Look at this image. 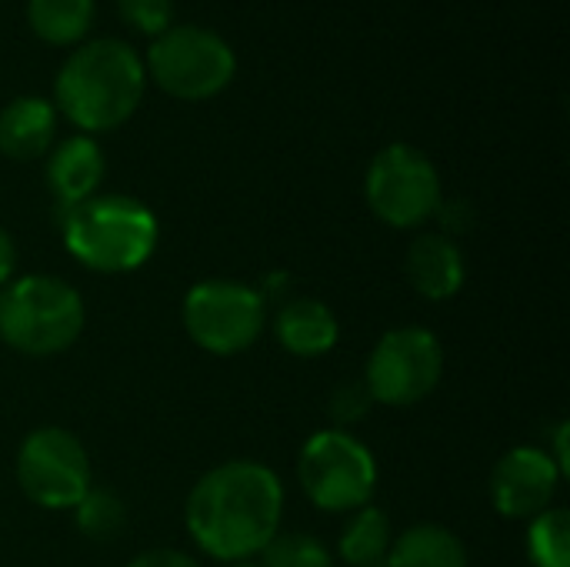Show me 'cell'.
<instances>
[{
  "mask_svg": "<svg viewBox=\"0 0 570 567\" xmlns=\"http://www.w3.org/2000/svg\"><path fill=\"white\" fill-rule=\"evenodd\" d=\"M87 324L83 297L53 274H20L0 287V341L23 358L67 354Z\"/></svg>",
  "mask_w": 570,
  "mask_h": 567,
  "instance_id": "277c9868",
  "label": "cell"
},
{
  "mask_svg": "<svg viewBox=\"0 0 570 567\" xmlns=\"http://www.w3.org/2000/svg\"><path fill=\"white\" fill-rule=\"evenodd\" d=\"M180 321L200 351L214 358H234L250 351L264 334L267 297L244 281L210 277L184 294Z\"/></svg>",
  "mask_w": 570,
  "mask_h": 567,
  "instance_id": "52a82bcc",
  "label": "cell"
},
{
  "mask_svg": "<svg viewBox=\"0 0 570 567\" xmlns=\"http://www.w3.org/2000/svg\"><path fill=\"white\" fill-rule=\"evenodd\" d=\"M261 567H331V548L314 538V535H301V531H277L267 548L257 555Z\"/></svg>",
  "mask_w": 570,
  "mask_h": 567,
  "instance_id": "44dd1931",
  "label": "cell"
},
{
  "mask_svg": "<svg viewBox=\"0 0 570 567\" xmlns=\"http://www.w3.org/2000/svg\"><path fill=\"white\" fill-rule=\"evenodd\" d=\"M274 338L291 358H324L341 341L337 314L317 297H284L274 314Z\"/></svg>",
  "mask_w": 570,
  "mask_h": 567,
  "instance_id": "5bb4252c",
  "label": "cell"
},
{
  "mask_svg": "<svg viewBox=\"0 0 570 567\" xmlns=\"http://www.w3.org/2000/svg\"><path fill=\"white\" fill-rule=\"evenodd\" d=\"M144 70L164 94L187 104H200L214 100L234 84L237 53L210 27L174 23L147 47Z\"/></svg>",
  "mask_w": 570,
  "mask_h": 567,
  "instance_id": "5b68a950",
  "label": "cell"
},
{
  "mask_svg": "<svg viewBox=\"0 0 570 567\" xmlns=\"http://www.w3.org/2000/svg\"><path fill=\"white\" fill-rule=\"evenodd\" d=\"M94 0H27V27L47 47H77L94 27Z\"/></svg>",
  "mask_w": 570,
  "mask_h": 567,
  "instance_id": "e0dca14e",
  "label": "cell"
},
{
  "mask_svg": "<svg viewBox=\"0 0 570 567\" xmlns=\"http://www.w3.org/2000/svg\"><path fill=\"white\" fill-rule=\"evenodd\" d=\"M67 254L97 274H130L160 244L157 214L130 194H94L60 211Z\"/></svg>",
  "mask_w": 570,
  "mask_h": 567,
  "instance_id": "3957f363",
  "label": "cell"
},
{
  "mask_svg": "<svg viewBox=\"0 0 570 567\" xmlns=\"http://www.w3.org/2000/svg\"><path fill=\"white\" fill-rule=\"evenodd\" d=\"M374 408V398L367 391L364 381H344L331 391V401H327V414L334 418V428L347 431L351 424H361Z\"/></svg>",
  "mask_w": 570,
  "mask_h": 567,
  "instance_id": "7402d4cb",
  "label": "cell"
},
{
  "mask_svg": "<svg viewBox=\"0 0 570 567\" xmlns=\"http://www.w3.org/2000/svg\"><path fill=\"white\" fill-rule=\"evenodd\" d=\"M147 90L144 57L117 37L83 40L70 50L53 77V107L80 134L124 127Z\"/></svg>",
  "mask_w": 570,
  "mask_h": 567,
  "instance_id": "7a4b0ae2",
  "label": "cell"
},
{
  "mask_svg": "<svg viewBox=\"0 0 570 567\" xmlns=\"http://www.w3.org/2000/svg\"><path fill=\"white\" fill-rule=\"evenodd\" d=\"M17 277V244L7 227H0V287Z\"/></svg>",
  "mask_w": 570,
  "mask_h": 567,
  "instance_id": "d4e9b609",
  "label": "cell"
},
{
  "mask_svg": "<svg viewBox=\"0 0 570 567\" xmlns=\"http://www.w3.org/2000/svg\"><path fill=\"white\" fill-rule=\"evenodd\" d=\"M387 567H471L464 541L444 525H414L391 541Z\"/></svg>",
  "mask_w": 570,
  "mask_h": 567,
  "instance_id": "2e32d148",
  "label": "cell"
},
{
  "mask_svg": "<svg viewBox=\"0 0 570 567\" xmlns=\"http://www.w3.org/2000/svg\"><path fill=\"white\" fill-rule=\"evenodd\" d=\"M528 558L534 567H570V518L564 508H548L528 521Z\"/></svg>",
  "mask_w": 570,
  "mask_h": 567,
  "instance_id": "d6986e66",
  "label": "cell"
},
{
  "mask_svg": "<svg viewBox=\"0 0 570 567\" xmlns=\"http://www.w3.org/2000/svg\"><path fill=\"white\" fill-rule=\"evenodd\" d=\"M297 481L307 501L327 515H354L377 491L374 451L351 431L327 428L304 441L297 454Z\"/></svg>",
  "mask_w": 570,
  "mask_h": 567,
  "instance_id": "8992f818",
  "label": "cell"
},
{
  "mask_svg": "<svg viewBox=\"0 0 570 567\" xmlns=\"http://www.w3.org/2000/svg\"><path fill=\"white\" fill-rule=\"evenodd\" d=\"M57 144V107L23 94L0 107V154L10 160H37Z\"/></svg>",
  "mask_w": 570,
  "mask_h": 567,
  "instance_id": "9a60e30c",
  "label": "cell"
},
{
  "mask_svg": "<svg viewBox=\"0 0 570 567\" xmlns=\"http://www.w3.org/2000/svg\"><path fill=\"white\" fill-rule=\"evenodd\" d=\"M404 271H407V284L424 301H434V304L458 297L468 281V261H464L461 244L441 231H431L411 241Z\"/></svg>",
  "mask_w": 570,
  "mask_h": 567,
  "instance_id": "7c38bea8",
  "label": "cell"
},
{
  "mask_svg": "<svg viewBox=\"0 0 570 567\" xmlns=\"http://www.w3.org/2000/svg\"><path fill=\"white\" fill-rule=\"evenodd\" d=\"M17 485L20 491L47 511H73V505L90 491V458L77 434L47 424L30 431L17 448Z\"/></svg>",
  "mask_w": 570,
  "mask_h": 567,
  "instance_id": "30bf717a",
  "label": "cell"
},
{
  "mask_svg": "<svg viewBox=\"0 0 570 567\" xmlns=\"http://www.w3.org/2000/svg\"><path fill=\"white\" fill-rule=\"evenodd\" d=\"M234 567H261V565H250V561H244V565H234Z\"/></svg>",
  "mask_w": 570,
  "mask_h": 567,
  "instance_id": "484cf974",
  "label": "cell"
},
{
  "mask_svg": "<svg viewBox=\"0 0 570 567\" xmlns=\"http://www.w3.org/2000/svg\"><path fill=\"white\" fill-rule=\"evenodd\" d=\"M561 468L538 444L511 448L491 471V501L508 521H531L541 511L554 508L561 488Z\"/></svg>",
  "mask_w": 570,
  "mask_h": 567,
  "instance_id": "8fae6325",
  "label": "cell"
},
{
  "mask_svg": "<svg viewBox=\"0 0 570 567\" xmlns=\"http://www.w3.org/2000/svg\"><path fill=\"white\" fill-rule=\"evenodd\" d=\"M124 567H200L197 558H190L187 551L177 548H150L137 558H130Z\"/></svg>",
  "mask_w": 570,
  "mask_h": 567,
  "instance_id": "cb8c5ba5",
  "label": "cell"
},
{
  "mask_svg": "<svg viewBox=\"0 0 570 567\" xmlns=\"http://www.w3.org/2000/svg\"><path fill=\"white\" fill-rule=\"evenodd\" d=\"M117 13L144 37H160L174 27V0H117Z\"/></svg>",
  "mask_w": 570,
  "mask_h": 567,
  "instance_id": "603a6c76",
  "label": "cell"
},
{
  "mask_svg": "<svg viewBox=\"0 0 570 567\" xmlns=\"http://www.w3.org/2000/svg\"><path fill=\"white\" fill-rule=\"evenodd\" d=\"M73 521L83 538L114 541L127 528V505L114 491L90 485V491L73 505Z\"/></svg>",
  "mask_w": 570,
  "mask_h": 567,
  "instance_id": "ffe728a7",
  "label": "cell"
},
{
  "mask_svg": "<svg viewBox=\"0 0 570 567\" xmlns=\"http://www.w3.org/2000/svg\"><path fill=\"white\" fill-rule=\"evenodd\" d=\"M444 378V348L434 331L404 324L377 338L364 364V384L374 404L414 408L428 401Z\"/></svg>",
  "mask_w": 570,
  "mask_h": 567,
  "instance_id": "9c48e42d",
  "label": "cell"
},
{
  "mask_svg": "<svg viewBox=\"0 0 570 567\" xmlns=\"http://www.w3.org/2000/svg\"><path fill=\"white\" fill-rule=\"evenodd\" d=\"M284 485L261 461H224L197 478L184 505L190 541L214 561L244 565L281 531Z\"/></svg>",
  "mask_w": 570,
  "mask_h": 567,
  "instance_id": "6da1fadb",
  "label": "cell"
},
{
  "mask_svg": "<svg viewBox=\"0 0 570 567\" xmlns=\"http://www.w3.org/2000/svg\"><path fill=\"white\" fill-rule=\"evenodd\" d=\"M104 177H107V157L100 144L87 134L63 137L47 150V187L60 204V211L100 194Z\"/></svg>",
  "mask_w": 570,
  "mask_h": 567,
  "instance_id": "4fadbf2b",
  "label": "cell"
},
{
  "mask_svg": "<svg viewBox=\"0 0 570 567\" xmlns=\"http://www.w3.org/2000/svg\"><path fill=\"white\" fill-rule=\"evenodd\" d=\"M364 197L381 224L394 231H414L438 214L444 204V187L438 164L421 147L394 140L367 164Z\"/></svg>",
  "mask_w": 570,
  "mask_h": 567,
  "instance_id": "ba28073f",
  "label": "cell"
},
{
  "mask_svg": "<svg viewBox=\"0 0 570 567\" xmlns=\"http://www.w3.org/2000/svg\"><path fill=\"white\" fill-rule=\"evenodd\" d=\"M391 541H394L391 518L381 508L367 505L347 518V525L337 538V555L351 567H381L387 565Z\"/></svg>",
  "mask_w": 570,
  "mask_h": 567,
  "instance_id": "ac0fdd59",
  "label": "cell"
}]
</instances>
